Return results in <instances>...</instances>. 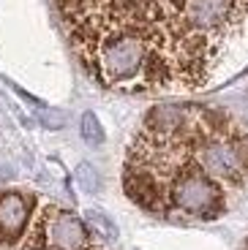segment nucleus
I'll return each mask as SVG.
<instances>
[{"instance_id": "nucleus-3", "label": "nucleus", "mask_w": 248, "mask_h": 250, "mask_svg": "<svg viewBox=\"0 0 248 250\" xmlns=\"http://www.w3.org/2000/svg\"><path fill=\"white\" fill-rule=\"evenodd\" d=\"M19 245L25 250H90V234L69 209L47 204L33 215L30 229Z\"/></svg>"}, {"instance_id": "nucleus-6", "label": "nucleus", "mask_w": 248, "mask_h": 250, "mask_svg": "<svg viewBox=\"0 0 248 250\" xmlns=\"http://www.w3.org/2000/svg\"><path fill=\"white\" fill-rule=\"evenodd\" d=\"M79 133L87 144H101L104 142V131H101V123L93 112H85L82 114V123H79Z\"/></svg>"}, {"instance_id": "nucleus-2", "label": "nucleus", "mask_w": 248, "mask_h": 250, "mask_svg": "<svg viewBox=\"0 0 248 250\" xmlns=\"http://www.w3.org/2000/svg\"><path fill=\"white\" fill-rule=\"evenodd\" d=\"M248 177V128L207 106H158L125 158V193L155 215L216 220Z\"/></svg>"}, {"instance_id": "nucleus-1", "label": "nucleus", "mask_w": 248, "mask_h": 250, "mask_svg": "<svg viewBox=\"0 0 248 250\" xmlns=\"http://www.w3.org/2000/svg\"><path fill=\"white\" fill-rule=\"evenodd\" d=\"M63 30L99 84L188 93L248 41V0H55Z\"/></svg>"}, {"instance_id": "nucleus-4", "label": "nucleus", "mask_w": 248, "mask_h": 250, "mask_svg": "<svg viewBox=\"0 0 248 250\" xmlns=\"http://www.w3.org/2000/svg\"><path fill=\"white\" fill-rule=\"evenodd\" d=\"M36 199L22 190L0 193V245H19L30 229Z\"/></svg>"}, {"instance_id": "nucleus-5", "label": "nucleus", "mask_w": 248, "mask_h": 250, "mask_svg": "<svg viewBox=\"0 0 248 250\" xmlns=\"http://www.w3.org/2000/svg\"><path fill=\"white\" fill-rule=\"evenodd\" d=\"M76 182L85 193H99L101 190V177L93 169V163H79L76 166Z\"/></svg>"}, {"instance_id": "nucleus-7", "label": "nucleus", "mask_w": 248, "mask_h": 250, "mask_svg": "<svg viewBox=\"0 0 248 250\" xmlns=\"http://www.w3.org/2000/svg\"><path fill=\"white\" fill-rule=\"evenodd\" d=\"M87 218H90V223L99 229V234H104L106 239H118V226L112 223V220L106 218L104 212H96V209H90V212H87Z\"/></svg>"}]
</instances>
